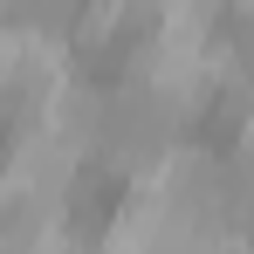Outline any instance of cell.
<instances>
[{
	"instance_id": "1",
	"label": "cell",
	"mask_w": 254,
	"mask_h": 254,
	"mask_svg": "<svg viewBox=\"0 0 254 254\" xmlns=\"http://www.w3.org/2000/svg\"><path fill=\"white\" fill-rule=\"evenodd\" d=\"M89 0H7V21L14 28H42V35H76Z\"/></svg>"
}]
</instances>
